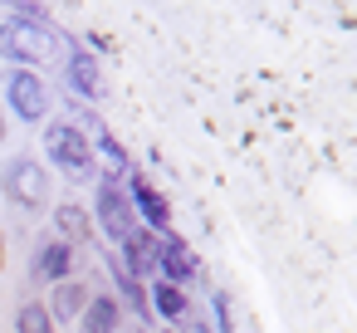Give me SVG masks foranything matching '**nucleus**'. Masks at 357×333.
Returning a JSON list of instances; mask_svg holds the SVG:
<instances>
[{
  "instance_id": "1",
  "label": "nucleus",
  "mask_w": 357,
  "mask_h": 333,
  "mask_svg": "<svg viewBox=\"0 0 357 333\" xmlns=\"http://www.w3.org/2000/svg\"><path fill=\"white\" fill-rule=\"evenodd\" d=\"M0 54L15 59V64H50V59H59V35L50 25L6 15L0 20Z\"/></svg>"
},
{
  "instance_id": "2",
  "label": "nucleus",
  "mask_w": 357,
  "mask_h": 333,
  "mask_svg": "<svg viewBox=\"0 0 357 333\" xmlns=\"http://www.w3.org/2000/svg\"><path fill=\"white\" fill-rule=\"evenodd\" d=\"M45 152L54 167L69 172V182H93V172H98L93 167V138H84V128H74V123H50Z\"/></svg>"
},
{
  "instance_id": "3",
  "label": "nucleus",
  "mask_w": 357,
  "mask_h": 333,
  "mask_svg": "<svg viewBox=\"0 0 357 333\" xmlns=\"http://www.w3.org/2000/svg\"><path fill=\"white\" fill-rule=\"evenodd\" d=\"M0 182H6V196H10L15 206L45 211V201H50V177H45V167H40L35 157H15Z\"/></svg>"
},
{
  "instance_id": "4",
  "label": "nucleus",
  "mask_w": 357,
  "mask_h": 333,
  "mask_svg": "<svg viewBox=\"0 0 357 333\" xmlns=\"http://www.w3.org/2000/svg\"><path fill=\"white\" fill-rule=\"evenodd\" d=\"M98 225L113 235V240H128L137 230V211L128 201V191L118 186V177H103L98 182Z\"/></svg>"
},
{
  "instance_id": "5",
  "label": "nucleus",
  "mask_w": 357,
  "mask_h": 333,
  "mask_svg": "<svg viewBox=\"0 0 357 333\" xmlns=\"http://www.w3.org/2000/svg\"><path fill=\"white\" fill-rule=\"evenodd\" d=\"M6 98H10V108H15V118H25V123H45V113H50V89H45V79L30 74V69H15V74L6 79Z\"/></svg>"
},
{
  "instance_id": "6",
  "label": "nucleus",
  "mask_w": 357,
  "mask_h": 333,
  "mask_svg": "<svg viewBox=\"0 0 357 333\" xmlns=\"http://www.w3.org/2000/svg\"><path fill=\"white\" fill-rule=\"evenodd\" d=\"M128 201H132V211H142V216L157 225V235H167V230H172V206H167V196H157V191H152V182H147V177H128Z\"/></svg>"
},
{
  "instance_id": "7",
  "label": "nucleus",
  "mask_w": 357,
  "mask_h": 333,
  "mask_svg": "<svg viewBox=\"0 0 357 333\" xmlns=\"http://www.w3.org/2000/svg\"><path fill=\"white\" fill-rule=\"evenodd\" d=\"M69 269H74V245H69L64 235L40 240V250H35V274H40V279H69Z\"/></svg>"
},
{
  "instance_id": "8",
  "label": "nucleus",
  "mask_w": 357,
  "mask_h": 333,
  "mask_svg": "<svg viewBox=\"0 0 357 333\" xmlns=\"http://www.w3.org/2000/svg\"><path fill=\"white\" fill-rule=\"evenodd\" d=\"M69 89L84 94L89 103H103V74H98V59L89 50H74L69 54Z\"/></svg>"
},
{
  "instance_id": "9",
  "label": "nucleus",
  "mask_w": 357,
  "mask_h": 333,
  "mask_svg": "<svg viewBox=\"0 0 357 333\" xmlns=\"http://www.w3.org/2000/svg\"><path fill=\"white\" fill-rule=\"evenodd\" d=\"M118 318H123L118 299H113V294H93L74 323H79V333H118Z\"/></svg>"
},
{
  "instance_id": "10",
  "label": "nucleus",
  "mask_w": 357,
  "mask_h": 333,
  "mask_svg": "<svg viewBox=\"0 0 357 333\" xmlns=\"http://www.w3.org/2000/svg\"><path fill=\"white\" fill-rule=\"evenodd\" d=\"M84 304H89V289L79 279H59L54 294H50V318H79Z\"/></svg>"
},
{
  "instance_id": "11",
  "label": "nucleus",
  "mask_w": 357,
  "mask_h": 333,
  "mask_svg": "<svg viewBox=\"0 0 357 333\" xmlns=\"http://www.w3.org/2000/svg\"><path fill=\"white\" fill-rule=\"evenodd\" d=\"M147 309H157L162 318H181L191 304H186L181 284H167V279H162V284H152V304H147Z\"/></svg>"
},
{
  "instance_id": "12",
  "label": "nucleus",
  "mask_w": 357,
  "mask_h": 333,
  "mask_svg": "<svg viewBox=\"0 0 357 333\" xmlns=\"http://www.w3.org/2000/svg\"><path fill=\"white\" fill-rule=\"evenodd\" d=\"M59 230H64V240H89V216H84V206H74V201H64L59 206Z\"/></svg>"
},
{
  "instance_id": "13",
  "label": "nucleus",
  "mask_w": 357,
  "mask_h": 333,
  "mask_svg": "<svg viewBox=\"0 0 357 333\" xmlns=\"http://www.w3.org/2000/svg\"><path fill=\"white\" fill-rule=\"evenodd\" d=\"M15 333H54L50 309H45V304H25V309L15 313Z\"/></svg>"
},
{
  "instance_id": "14",
  "label": "nucleus",
  "mask_w": 357,
  "mask_h": 333,
  "mask_svg": "<svg viewBox=\"0 0 357 333\" xmlns=\"http://www.w3.org/2000/svg\"><path fill=\"white\" fill-rule=\"evenodd\" d=\"M108 265H113V279H118V289H123V299H128V304H132L137 313H147V294H142V284H137V279H132V274H128V269L118 265V255H113Z\"/></svg>"
},
{
  "instance_id": "15",
  "label": "nucleus",
  "mask_w": 357,
  "mask_h": 333,
  "mask_svg": "<svg viewBox=\"0 0 357 333\" xmlns=\"http://www.w3.org/2000/svg\"><path fill=\"white\" fill-rule=\"evenodd\" d=\"M215 313H220V333H235V313H230V299L215 294Z\"/></svg>"
},
{
  "instance_id": "16",
  "label": "nucleus",
  "mask_w": 357,
  "mask_h": 333,
  "mask_svg": "<svg viewBox=\"0 0 357 333\" xmlns=\"http://www.w3.org/2000/svg\"><path fill=\"white\" fill-rule=\"evenodd\" d=\"M0 269H6V235H0Z\"/></svg>"
},
{
  "instance_id": "17",
  "label": "nucleus",
  "mask_w": 357,
  "mask_h": 333,
  "mask_svg": "<svg viewBox=\"0 0 357 333\" xmlns=\"http://www.w3.org/2000/svg\"><path fill=\"white\" fill-rule=\"evenodd\" d=\"M0 142H6V118H0Z\"/></svg>"
}]
</instances>
